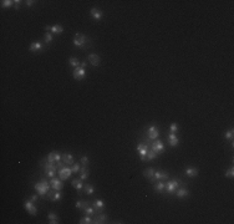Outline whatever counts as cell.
I'll return each instance as SVG.
<instances>
[{
	"label": "cell",
	"instance_id": "9a60e30c",
	"mask_svg": "<svg viewBox=\"0 0 234 224\" xmlns=\"http://www.w3.org/2000/svg\"><path fill=\"white\" fill-rule=\"evenodd\" d=\"M47 161H49V163H57V162L61 161V156L54 151L47 156Z\"/></svg>",
	"mask_w": 234,
	"mask_h": 224
},
{
	"label": "cell",
	"instance_id": "e0dca14e",
	"mask_svg": "<svg viewBox=\"0 0 234 224\" xmlns=\"http://www.w3.org/2000/svg\"><path fill=\"white\" fill-rule=\"evenodd\" d=\"M29 50L31 52H39V51L43 50V44H41L40 41H34V43H31Z\"/></svg>",
	"mask_w": 234,
	"mask_h": 224
},
{
	"label": "cell",
	"instance_id": "d6986e66",
	"mask_svg": "<svg viewBox=\"0 0 234 224\" xmlns=\"http://www.w3.org/2000/svg\"><path fill=\"white\" fill-rule=\"evenodd\" d=\"M61 160H62V162L66 164V166H70V164H74V157H72V154H68V153H64L62 156H61Z\"/></svg>",
	"mask_w": 234,
	"mask_h": 224
},
{
	"label": "cell",
	"instance_id": "4fadbf2b",
	"mask_svg": "<svg viewBox=\"0 0 234 224\" xmlns=\"http://www.w3.org/2000/svg\"><path fill=\"white\" fill-rule=\"evenodd\" d=\"M90 14H91V16H92L95 20H101L102 16H104L102 10L98 9V7H92V9H91V11H90Z\"/></svg>",
	"mask_w": 234,
	"mask_h": 224
},
{
	"label": "cell",
	"instance_id": "7bdbcfd3",
	"mask_svg": "<svg viewBox=\"0 0 234 224\" xmlns=\"http://www.w3.org/2000/svg\"><path fill=\"white\" fill-rule=\"evenodd\" d=\"M34 3H35L34 0H28V1H26V5H28V6H32V5H34Z\"/></svg>",
	"mask_w": 234,
	"mask_h": 224
},
{
	"label": "cell",
	"instance_id": "277c9868",
	"mask_svg": "<svg viewBox=\"0 0 234 224\" xmlns=\"http://www.w3.org/2000/svg\"><path fill=\"white\" fill-rule=\"evenodd\" d=\"M72 76H74L75 80H77V81H81V80L85 79V76H86L85 66L80 65L79 67H75V70H74V72H72Z\"/></svg>",
	"mask_w": 234,
	"mask_h": 224
},
{
	"label": "cell",
	"instance_id": "f6af8a7d",
	"mask_svg": "<svg viewBox=\"0 0 234 224\" xmlns=\"http://www.w3.org/2000/svg\"><path fill=\"white\" fill-rule=\"evenodd\" d=\"M36 199H38V194H34V196L31 197V201H32V202H35Z\"/></svg>",
	"mask_w": 234,
	"mask_h": 224
},
{
	"label": "cell",
	"instance_id": "6da1fadb",
	"mask_svg": "<svg viewBox=\"0 0 234 224\" xmlns=\"http://www.w3.org/2000/svg\"><path fill=\"white\" fill-rule=\"evenodd\" d=\"M35 190L38 192V194L40 197H45L47 194V192L50 190V184L47 183V181L46 179H41V182H39V183H36L34 186Z\"/></svg>",
	"mask_w": 234,
	"mask_h": 224
},
{
	"label": "cell",
	"instance_id": "4316f807",
	"mask_svg": "<svg viewBox=\"0 0 234 224\" xmlns=\"http://www.w3.org/2000/svg\"><path fill=\"white\" fill-rule=\"evenodd\" d=\"M154 190H156V192H163V190L166 189V183H164V181H160V182H158V183L157 184H154Z\"/></svg>",
	"mask_w": 234,
	"mask_h": 224
},
{
	"label": "cell",
	"instance_id": "b9f144b4",
	"mask_svg": "<svg viewBox=\"0 0 234 224\" xmlns=\"http://www.w3.org/2000/svg\"><path fill=\"white\" fill-rule=\"evenodd\" d=\"M80 162L82 163V166H87V164H88V157H86V156H83V157H81V160H80Z\"/></svg>",
	"mask_w": 234,
	"mask_h": 224
},
{
	"label": "cell",
	"instance_id": "52a82bcc",
	"mask_svg": "<svg viewBox=\"0 0 234 224\" xmlns=\"http://www.w3.org/2000/svg\"><path fill=\"white\" fill-rule=\"evenodd\" d=\"M137 152H138V154H140V157H141V160L142 161H145L146 160V154H147V152H148V149H149V146L148 145H138L137 146Z\"/></svg>",
	"mask_w": 234,
	"mask_h": 224
},
{
	"label": "cell",
	"instance_id": "836d02e7",
	"mask_svg": "<svg viewBox=\"0 0 234 224\" xmlns=\"http://www.w3.org/2000/svg\"><path fill=\"white\" fill-rule=\"evenodd\" d=\"M85 192H86V194H88V196L94 194V192H95L94 186H91V184H86V186H85Z\"/></svg>",
	"mask_w": 234,
	"mask_h": 224
},
{
	"label": "cell",
	"instance_id": "603a6c76",
	"mask_svg": "<svg viewBox=\"0 0 234 224\" xmlns=\"http://www.w3.org/2000/svg\"><path fill=\"white\" fill-rule=\"evenodd\" d=\"M47 219H49V223L50 224H58L60 223V219H58V217L55 214V213H49L47 214Z\"/></svg>",
	"mask_w": 234,
	"mask_h": 224
},
{
	"label": "cell",
	"instance_id": "f546056e",
	"mask_svg": "<svg viewBox=\"0 0 234 224\" xmlns=\"http://www.w3.org/2000/svg\"><path fill=\"white\" fill-rule=\"evenodd\" d=\"M88 207V202H86V201H77L76 202V208H79V209H85V208H87Z\"/></svg>",
	"mask_w": 234,
	"mask_h": 224
},
{
	"label": "cell",
	"instance_id": "60d3db41",
	"mask_svg": "<svg viewBox=\"0 0 234 224\" xmlns=\"http://www.w3.org/2000/svg\"><path fill=\"white\" fill-rule=\"evenodd\" d=\"M170 131H171V133H176V132L178 131V124L177 123H172L171 127H170Z\"/></svg>",
	"mask_w": 234,
	"mask_h": 224
},
{
	"label": "cell",
	"instance_id": "e575fe53",
	"mask_svg": "<svg viewBox=\"0 0 234 224\" xmlns=\"http://www.w3.org/2000/svg\"><path fill=\"white\" fill-rule=\"evenodd\" d=\"M13 4H15V1H13V0H3V1H2V6L3 7H10Z\"/></svg>",
	"mask_w": 234,
	"mask_h": 224
},
{
	"label": "cell",
	"instance_id": "f1b7e54d",
	"mask_svg": "<svg viewBox=\"0 0 234 224\" xmlns=\"http://www.w3.org/2000/svg\"><path fill=\"white\" fill-rule=\"evenodd\" d=\"M69 64L71 66H74V67H79V66L81 65V62H80V60L77 59V57H70V59H69Z\"/></svg>",
	"mask_w": 234,
	"mask_h": 224
},
{
	"label": "cell",
	"instance_id": "ee69618b",
	"mask_svg": "<svg viewBox=\"0 0 234 224\" xmlns=\"http://www.w3.org/2000/svg\"><path fill=\"white\" fill-rule=\"evenodd\" d=\"M20 0H16V1H15V6H16V9H19V6H20Z\"/></svg>",
	"mask_w": 234,
	"mask_h": 224
},
{
	"label": "cell",
	"instance_id": "f35d334b",
	"mask_svg": "<svg viewBox=\"0 0 234 224\" xmlns=\"http://www.w3.org/2000/svg\"><path fill=\"white\" fill-rule=\"evenodd\" d=\"M83 212L86 213V215H91V214H94V212H95V208H92V207H87V208H85L83 209Z\"/></svg>",
	"mask_w": 234,
	"mask_h": 224
},
{
	"label": "cell",
	"instance_id": "7402d4cb",
	"mask_svg": "<svg viewBox=\"0 0 234 224\" xmlns=\"http://www.w3.org/2000/svg\"><path fill=\"white\" fill-rule=\"evenodd\" d=\"M88 176H90V171H88V168L86 167V166H82L81 169H80V178H81L82 181H85V179H87Z\"/></svg>",
	"mask_w": 234,
	"mask_h": 224
},
{
	"label": "cell",
	"instance_id": "5b68a950",
	"mask_svg": "<svg viewBox=\"0 0 234 224\" xmlns=\"http://www.w3.org/2000/svg\"><path fill=\"white\" fill-rule=\"evenodd\" d=\"M182 184V181L181 179H172L170 182H167L166 183V189H167V192L168 193H173L176 192V189H177L178 186Z\"/></svg>",
	"mask_w": 234,
	"mask_h": 224
},
{
	"label": "cell",
	"instance_id": "7a4b0ae2",
	"mask_svg": "<svg viewBox=\"0 0 234 224\" xmlns=\"http://www.w3.org/2000/svg\"><path fill=\"white\" fill-rule=\"evenodd\" d=\"M86 41H87V37L85 35L81 34V32H76V34H75V39H74L72 43H74V45L76 46V47L82 49V47H85Z\"/></svg>",
	"mask_w": 234,
	"mask_h": 224
},
{
	"label": "cell",
	"instance_id": "7c38bea8",
	"mask_svg": "<svg viewBox=\"0 0 234 224\" xmlns=\"http://www.w3.org/2000/svg\"><path fill=\"white\" fill-rule=\"evenodd\" d=\"M163 148H164V146H163V142H162L161 139L154 141V142H152V145H151V149H153V151H154L156 153L162 152V151H163Z\"/></svg>",
	"mask_w": 234,
	"mask_h": 224
},
{
	"label": "cell",
	"instance_id": "cb8c5ba5",
	"mask_svg": "<svg viewBox=\"0 0 234 224\" xmlns=\"http://www.w3.org/2000/svg\"><path fill=\"white\" fill-rule=\"evenodd\" d=\"M71 184H72V187H74L75 189H77L79 193H81L80 190H81L82 187H83V184H82V179H81V178H80V179H74V181L71 182Z\"/></svg>",
	"mask_w": 234,
	"mask_h": 224
},
{
	"label": "cell",
	"instance_id": "83f0119b",
	"mask_svg": "<svg viewBox=\"0 0 234 224\" xmlns=\"http://www.w3.org/2000/svg\"><path fill=\"white\" fill-rule=\"evenodd\" d=\"M143 176H145L146 178H149V179H152V178H153V176H154V169H153L152 167H149V168H146V169L143 171Z\"/></svg>",
	"mask_w": 234,
	"mask_h": 224
},
{
	"label": "cell",
	"instance_id": "d6a6232c",
	"mask_svg": "<svg viewBox=\"0 0 234 224\" xmlns=\"http://www.w3.org/2000/svg\"><path fill=\"white\" fill-rule=\"evenodd\" d=\"M233 136H234V131L232 128L224 132V138L225 139H233Z\"/></svg>",
	"mask_w": 234,
	"mask_h": 224
},
{
	"label": "cell",
	"instance_id": "4dcf8cb0",
	"mask_svg": "<svg viewBox=\"0 0 234 224\" xmlns=\"http://www.w3.org/2000/svg\"><path fill=\"white\" fill-rule=\"evenodd\" d=\"M104 205H105V203H104L102 199H96V201L94 202V208L95 209H102Z\"/></svg>",
	"mask_w": 234,
	"mask_h": 224
},
{
	"label": "cell",
	"instance_id": "8d00e7d4",
	"mask_svg": "<svg viewBox=\"0 0 234 224\" xmlns=\"http://www.w3.org/2000/svg\"><path fill=\"white\" fill-rule=\"evenodd\" d=\"M224 176L225 177H229V178H233L234 177V168L230 167L229 169H227V171H225V173H224Z\"/></svg>",
	"mask_w": 234,
	"mask_h": 224
},
{
	"label": "cell",
	"instance_id": "9c48e42d",
	"mask_svg": "<svg viewBox=\"0 0 234 224\" xmlns=\"http://www.w3.org/2000/svg\"><path fill=\"white\" fill-rule=\"evenodd\" d=\"M168 179V174L164 173L163 171H154V176L151 179L152 183H154L156 181H167Z\"/></svg>",
	"mask_w": 234,
	"mask_h": 224
},
{
	"label": "cell",
	"instance_id": "8992f818",
	"mask_svg": "<svg viewBox=\"0 0 234 224\" xmlns=\"http://www.w3.org/2000/svg\"><path fill=\"white\" fill-rule=\"evenodd\" d=\"M45 173L47 174V177L54 178L57 173V166H55L54 163H46L45 164Z\"/></svg>",
	"mask_w": 234,
	"mask_h": 224
},
{
	"label": "cell",
	"instance_id": "1f68e13d",
	"mask_svg": "<svg viewBox=\"0 0 234 224\" xmlns=\"http://www.w3.org/2000/svg\"><path fill=\"white\" fill-rule=\"evenodd\" d=\"M157 157V153L153 151V149H148V152H147V154H146V158L148 160V161H152V160H154Z\"/></svg>",
	"mask_w": 234,
	"mask_h": 224
},
{
	"label": "cell",
	"instance_id": "30bf717a",
	"mask_svg": "<svg viewBox=\"0 0 234 224\" xmlns=\"http://www.w3.org/2000/svg\"><path fill=\"white\" fill-rule=\"evenodd\" d=\"M47 197L50 201H52V202H58V201H61V198H62V194L60 190H51V192H47Z\"/></svg>",
	"mask_w": 234,
	"mask_h": 224
},
{
	"label": "cell",
	"instance_id": "5bb4252c",
	"mask_svg": "<svg viewBox=\"0 0 234 224\" xmlns=\"http://www.w3.org/2000/svg\"><path fill=\"white\" fill-rule=\"evenodd\" d=\"M88 62L95 66V67H97V66L100 65V62H101V59H100V56L97 54H90L88 55Z\"/></svg>",
	"mask_w": 234,
	"mask_h": 224
},
{
	"label": "cell",
	"instance_id": "d590c367",
	"mask_svg": "<svg viewBox=\"0 0 234 224\" xmlns=\"http://www.w3.org/2000/svg\"><path fill=\"white\" fill-rule=\"evenodd\" d=\"M79 223L80 224H91V223H92V219H91V217H88V215H86V217L82 218Z\"/></svg>",
	"mask_w": 234,
	"mask_h": 224
},
{
	"label": "cell",
	"instance_id": "484cf974",
	"mask_svg": "<svg viewBox=\"0 0 234 224\" xmlns=\"http://www.w3.org/2000/svg\"><path fill=\"white\" fill-rule=\"evenodd\" d=\"M176 194H177L178 198H184V197L189 196V192H188V189H186V188H179V189H177Z\"/></svg>",
	"mask_w": 234,
	"mask_h": 224
},
{
	"label": "cell",
	"instance_id": "ac0fdd59",
	"mask_svg": "<svg viewBox=\"0 0 234 224\" xmlns=\"http://www.w3.org/2000/svg\"><path fill=\"white\" fill-rule=\"evenodd\" d=\"M178 143H179V139H178L177 135H176V133H170V136H168V145L171 147H176V146H178Z\"/></svg>",
	"mask_w": 234,
	"mask_h": 224
},
{
	"label": "cell",
	"instance_id": "3957f363",
	"mask_svg": "<svg viewBox=\"0 0 234 224\" xmlns=\"http://www.w3.org/2000/svg\"><path fill=\"white\" fill-rule=\"evenodd\" d=\"M72 173H74L72 172V168L71 167H68V166H65V167H62V168H58V171H57L58 178H60L61 181H65V179L70 178Z\"/></svg>",
	"mask_w": 234,
	"mask_h": 224
},
{
	"label": "cell",
	"instance_id": "ba28073f",
	"mask_svg": "<svg viewBox=\"0 0 234 224\" xmlns=\"http://www.w3.org/2000/svg\"><path fill=\"white\" fill-rule=\"evenodd\" d=\"M24 207H25V209L28 211L29 214H31V215H36V214H38V208L34 205L32 201H25Z\"/></svg>",
	"mask_w": 234,
	"mask_h": 224
},
{
	"label": "cell",
	"instance_id": "ab89813d",
	"mask_svg": "<svg viewBox=\"0 0 234 224\" xmlns=\"http://www.w3.org/2000/svg\"><path fill=\"white\" fill-rule=\"evenodd\" d=\"M72 172L74 173H80V169H81V166L80 164H77V163H75V164H72Z\"/></svg>",
	"mask_w": 234,
	"mask_h": 224
},
{
	"label": "cell",
	"instance_id": "44dd1931",
	"mask_svg": "<svg viewBox=\"0 0 234 224\" xmlns=\"http://www.w3.org/2000/svg\"><path fill=\"white\" fill-rule=\"evenodd\" d=\"M198 173H199L198 172V168H196V167H187L186 168V174H187L188 177H192V178L197 177Z\"/></svg>",
	"mask_w": 234,
	"mask_h": 224
},
{
	"label": "cell",
	"instance_id": "ffe728a7",
	"mask_svg": "<svg viewBox=\"0 0 234 224\" xmlns=\"http://www.w3.org/2000/svg\"><path fill=\"white\" fill-rule=\"evenodd\" d=\"M107 219H108L107 215L101 213V214H98L97 217L92 220V223H95V224H104V223H106V222H107Z\"/></svg>",
	"mask_w": 234,
	"mask_h": 224
},
{
	"label": "cell",
	"instance_id": "2e32d148",
	"mask_svg": "<svg viewBox=\"0 0 234 224\" xmlns=\"http://www.w3.org/2000/svg\"><path fill=\"white\" fill-rule=\"evenodd\" d=\"M51 187L55 189V190H61L62 189V187H64V184H62V181L60 179V178H52L51 179Z\"/></svg>",
	"mask_w": 234,
	"mask_h": 224
},
{
	"label": "cell",
	"instance_id": "8fae6325",
	"mask_svg": "<svg viewBox=\"0 0 234 224\" xmlns=\"http://www.w3.org/2000/svg\"><path fill=\"white\" fill-rule=\"evenodd\" d=\"M147 135H148L149 139H157V137L160 136V130L156 126H151L147 130Z\"/></svg>",
	"mask_w": 234,
	"mask_h": 224
},
{
	"label": "cell",
	"instance_id": "74e56055",
	"mask_svg": "<svg viewBox=\"0 0 234 224\" xmlns=\"http://www.w3.org/2000/svg\"><path fill=\"white\" fill-rule=\"evenodd\" d=\"M44 40H45L46 44H50V43H51V41H52V35H51V32H46Z\"/></svg>",
	"mask_w": 234,
	"mask_h": 224
},
{
	"label": "cell",
	"instance_id": "d4e9b609",
	"mask_svg": "<svg viewBox=\"0 0 234 224\" xmlns=\"http://www.w3.org/2000/svg\"><path fill=\"white\" fill-rule=\"evenodd\" d=\"M52 32V34H57V35H60V34H62L64 32V28L61 26V25H58V24H56V25H54V26H51V30H50Z\"/></svg>",
	"mask_w": 234,
	"mask_h": 224
}]
</instances>
